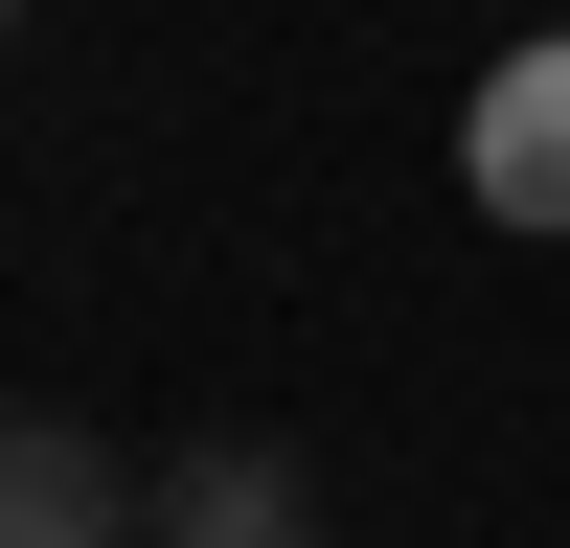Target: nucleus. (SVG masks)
I'll return each mask as SVG.
<instances>
[{
  "label": "nucleus",
  "instance_id": "nucleus-1",
  "mask_svg": "<svg viewBox=\"0 0 570 548\" xmlns=\"http://www.w3.org/2000/svg\"><path fill=\"white\" fill-rule=\"evenodd\" d=\"M456 206H480V228H570V23L456 91Z\"/></svg>",
  "mask_w": 570,
  "mask_h": 548
},
{
  "label": "nucleus",
  "instance_id": "nucleus-2",
  "mask_svg": "<svg viewBox=\"0 0 570 548\" xmlns=\"http://www.w3.org/2000/svg\"><path fill=\"white\" fill-rule=\"evenodd\" d=\"M115 502L137 480L69 434V411H0V548H115Z\"/></svg>",
  "mask_w": 570,
  "mask_h": 548
},
{
  "label": "nucleus",
  "instance_id": "nucleus-3",
  "mask_svg": "<svg viewBox=\"0 0 570 548\" xmlns=\"http://www.w3.org/2000/svg\"><path fill=\"white\" fill-rule=\"evenodd\" d=\"M274 526H297V457H274V434H206L160 480V548H274Z\"/></svg>",
  "mask_w": 570,
  "mask_h": 548
},
{
  "label": "nucleus",
  "instance_id": "nucleus-4",
  "mask_svg": "<svg viewBox=\"0 0 570 548\" xmlns=\"http://www.w3.org/2000/svg\"><path fill=\"white\" fill-rule=\"evenodd\" d=\"M274 548H320V526H274Z\"/></svg>",
  "mask_w": 570,
  "mask_h": 548
},
{
  "label": "nucleus",
  "instance_id": "nucleus-5",
  "mask_svg": "<svg viewBox=\"0 0 570 548\" xmlns=\"http://www.w3.org/2000/svg\"><path fill=\"white\" fill-rule=\"evenodd\" d=\"M0 23H23V0H0Z\"/></svg>",
  "mask_w": 570,
  "mask_h": 548
}]
</instances>
